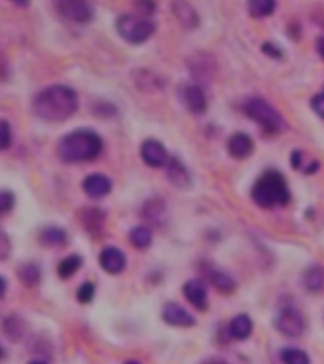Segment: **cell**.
<instances>
[{
	"label": "cell",
	"mask_w": 324,
	"mask_h": 364,
	"mask_svg": "<svg viewBox=\"0 0 324 364\" xmlns=\"http://www.w3.org/2000/svg\"><path fill=\"white\" fill-rule=\"evenodd\" d=\"M14 2H16L18 6H27V4H29V0H14Z\"/></svg>",
	"instance_id": "obj_38"
},
{
	"label": "cell",
	"mask_w": 324,
	"mask_h": 364,
	"mask_svg": "<svg viewBox=\"0 0 324 364\" xmlns=\"http://www.w3.org/2000/svg\"><path fill=\"white\" fill-rule=\"evenodd\" d=\"M227 151L229 155L234 156V159H247V156L252 155L254 151V141L248 134H242V132H237L233 134L227 141Z\"/></svg>",
	"instance_id": "obj_14"
},
{
	"label": "cell",
	"mask_w": 324,
	"mask_h": 364,
	"mask_svg": "<svg viewBox=\"0 0 324 364\" xmlns=\"http://www.w3.org/2000/svg\"><path fill=\"white\" fill-rule=\"evenodd\" d=\"M244 113L252 120H256L259 126H264L265 130L271 134H276L284 128V119L271 103H267L261 97H252L244 103Z\"/></svg>",
	"instance_id": "obj_5"
},
{
	"label": "cell",
	"mask_w": 324,
	"mask_h": 364,
	"mask_svg": "<svg viewBox=\"0 0 324 364\" xmlns=\"http://www.w3.org/2000/svg\"><path fill=\"white\" fill-rule=\"evenodd\" d=\"M136 10H139V16L149 18L156 10V2L155 0H136Z\"/></svg>",
	"instance_id": "obj_31"
},
{
	"label": "cell",
	"mask_w": 324,
	"mask_h": 364,
	"mask_svg": "<svg viewBox=\"0 0 324 364\" xmlns=\"http://www.w3.org/2000/svg\"><path fill=\"white\" fill-rule=\"evenodd\" d=\"M281 358L284 364H311L309 357L301 349H284Z\"/></svg>",
	"instance_id": "obj_27"
},
{
	"label": "cell",
	"mask_w": 324,
	"mask_h": 364,
	"mask_svg": "<svg viewBox=\"0 0 324 364\" xmlns=\"http://www.w3.org/2000/svg\"><path fill=\"white\" fill-rule=\"evenodd\" d=\"M58 12L72 23H86L94 16L92 4L88 0H55Z\"/></svg>",
	"instance_id": "obj_7"
},
{
	"label": "cell",
	"mask_w": 324,
	"mask_h": 364,
	"mask_svg": "<svg viewBox=\"0 0 324 364\" xmlns=\"http://www.w3.org/2000/svg\"><path fill=\"white\" fill-rule=\"evenodd\" d=\"M311 105H313V109H315V113L324 119V92H320L318 96L313 97Z\"/></svg>",
	"instance_id": "obj_33"
},
{
	"label": "cell",
	"mask_w": 324,
	"mask_h": 364,
	"mask_svg": "<svg viewBox=\"0 0 324 364\" xmlns=\"http://www.w3.org/2000/svg\"><path fill=\"white\" fill-rule=\"evenodd\" d=\"M82 189H85V193L88 197L102 198L111 193L113 183H111V179H109L107 176H103V173H90V176L82 181Z\"/></svg>",
	"instance_id": "obj_12"
},
{
	"label": "cell",
	"mask_w": 324,
	"mask_h": 364,
	"mask_svg": "<svg viewBox=\"0 0 324 364\" xmlns=\"http://www.w3.org/2000/svg\"><path fill=\"white\" fill-rule=\"evenodd\" d=\"M164 214H166V210H164V204L161 203V200H149V203L145 204L144 208V215L147 218L149 221H153V223H162L164 221Z\"/></svg>",
	"instance_id": "obj_26"
},
{
	"label": "cell",
	"mask_w": 324,
	"mask_h": 364,
	"mask_svg": "<svg viewBox=\"0 0 324 364\" xmlns=\"http://www.w3.org/2000/svg\"><path fill=\"white\" fill-rule=\"evenodd\" d=\"M303 284H306L311 292H318L324 287V269L320 265H311L303 275Z\"/></svg>",
	"instance_id": "obj_18"
},
{
	"label": "cell",
	"mask_w": 324,
	"mask_h": 364,
	"mask_svg": "<svg viewBox=\"0 0 324 364\" xmlns=\"http://www.w3.org/2000/svg\"><path fill=\"white\" fill-rule=\"evenodd\" d=\"M94 294H96V287L92 282H85L82 287L78 288L77 299L80 304H90L92 299H94Z\"/></svg>",
	"instance_id": "obj_30"
},
{
	"label": "cell",
	"mask_w": 324,
	"mask_h": 364,
	"mask_svg": "<svg viewBox=\"0 0 324 364\" xmlns=\"http://www.w3.org/2000/svg\"><path fill=\"white\" fill-rule=\"evenodd\" d=\"M77 92L63 84H54L38 92L33 100V111L38 119L48 122H61L77 113Z\"/></svg>",
	"instance_id": "obj_1"
},
{
	"label": "cell",
	"mask_w": 324,
	"mask_h": 364,
	"mask_svg": "<svg viewBox=\"0 0 324 364\" xmlns=\"http://www.w3.org/2000/svg\"><path fill=\"white\" fill-rule=\"evenodd\" d=\"M172 10H174L176 18L180 19V23L185 29H195L197 27L198 16L189 2H185V0H176L174 4H172Z\"/></svg>",
	"instance_id": "obj_15"
},
{
	"label": "cell",
	"mask_w": 324,
	"mask_h": 364,
	"mask_svg": "<svg viewBox=\"0 0 324 364\" xmlns=\"http://www.w3.org/2000/svg\"><path fill=\"white\" fill-rule=\"evenodd\" d=\"M276 0H248V12L252 18H267L275 12Z\"/></svg>",
	"instance_id": "obj_19"
},
{
	"label": "cell",
	"mask_w": 324,
	"mask_h": 364,
	"mask_svg": "<svg viewBox=\"0 0 324 364\" xmlns=\"http://www.w3.org/2000/svg\"><path fill=\"white\" fill-rule=\"evenodd\" d=\"M275 328L286 338H300L306 330V321L300 311L294 307H286L276 315Z\"/></svg>",
	"instance_id": "obj_6"
},
{
	"label": "cell",
	"mask_w": 324,
	"mask_h": 364,
	"mask_svg": "<svg viewBox=\"0 0 324 364\" xmlns=\"http://www.w3.org/2000/svg\"><path fill=\"white\" fill-rule=\"evenodd\" d=\"M208 281H210L212 284H214V287L223 294L233 292L234 287H237L231 277L225 275L223 271H217V269H210V271H208Z\"/></svg>",
	"instance_id": "obj_20"
},
{
	"label": "cell",
	"mask_w": 324,
	"mask_h": 364,
	"mask_svg": "<svg viewBox=\"0 0 324 364\" xmlns=\"http://www.w3.org/2000/svg\"><path fill=\"white\" fill-rule=\"evenodd\" d=\"M117 31L124 41L132 44H141L149 41L155 33V23L145 16H134V14H124L117 19Z\"/></svg>",
	"instance_id": "obj_4"
},
{
	"label": "cell",
	"mask_w": 324,
	"mask_h": 364,
	"mask_svg": "<svg viewBox=\"0 0 324 364\" xmlns=\"http://www.w3.org/2000/svg\"><path fill=\"white\" fill-rule=\"evenodd\" d=\"M151 239H153V233L147 227H134L132 231H130V242L136 248H139V250L147 248L151 245Z\"/></svg>",
	"instance_id": "obj_24"
},
{
	"label": "cell",
	"mask_w": 324,
	"mask_h": 364,
	"mask_svg": "<svg viewBox=\"0 0 324 364\" xmlns=\"http://www.w3.org/2000/svg\"><path fill=\"white\" fill-rule=\"evenodd\" d=\"M264 50L265 52H267V54H271L273 55V58H281V50L276 48V50H271V44H264Z\"/></svg>",
	"instance_id": "obj_34"
},
{
	"label": "cell",
	"mask_w": 324,
	"mask_h": 364,
	"mask_svg": "<svg viewBox=\"0 0 324 364\" xmlns=\"http://www.w3.org/2000/svg\"><path fill=\"white\" fill-rule=\"evenodd\" d=\"M40 240L46 246H63L67 242V233L61 227H44Z\"/></svg>",
	"instance_id": "obj_21"
},
{
	"label": "cell",
	"mask_w": 324,
	"mask_h": 364,
	"mask_svg": "<svg viewBox=\"0 0 324 364\" xmlns=\"http://www.w3.org/2000/svg\"><path fill=\"white\" fill-rule=\"evenodd\" d=\"M82 223L90 233H99L103 227V212L102 210L88 208L82 212Z\"/></svg>",
	"instance_id": "obj_23"
},
{
	"label": "cell",
	"mask_w": 324,
	"mask_h": 364,
	"mask_svg": "<svg viewBox=\"0 0 324 364\" xmlns=\"http://www.w3.org/2000/svg\"><path fill=\"white\" fill-rule=\"evenodd\" d=\"M16 204V195L6 189H0V215L8 214Z\"/></svg>",
	"instance_id": "obj_29"
},
{
	"label": "cell",
	"mask_w": 324,
	"mask_h": 364,
	"mask_svg": "<svg viewBox=\"0 0 324 364\" xmlns=\"http://www.w3.org/2000/svg\"><path fill=\"white\" fill-rule=\"evenodd\" d=\"M166 176H168V179L176 187H187L191 183L187 168L178 159H168V162H166Z\"/></svg>",
	"instance_id": "obj_16"
},
{
	"label": "cell",
	"mask_w": 324,
	"mask_h": 364,
	"mask_svg": "<svg viewBox=\"0 0 324 364\" xmlns=\"http://www.w3.org/2000/svg\"><path fill=\"white\" fill-rule=\"evenodd\" d=\"M99 265H102L107 273H111V275H119V273H122L124 267H126V257H124V254H122L119 248L107 246V248H103L102 254H99Z\"/></svg>",
	"instance_id": "obj_11"
},
{
	"label": "cell",
	"mask_w": 324,
	"mask_h": 364,
	"mask_svg": "<svg viewBox=\"0 0 324 364\" xmlns=\"http://www.w3.org/2000/svg\"><path fill=\"white\" fill-rule=\"evenodd\" d=\"M254 203L261 208H275V206H284L290 203V191L286 186V179L279 172H265L261 178L256 181L252 189Z\"/></svg>",
	"instance_id": "obj_3"
},
{
	"label": "cell",
	"mask_w": 324,
	"mask_h": 364,
	"mask_svg": "<svg viewBox=\"0 0 324 364\" xmlns=\"http://www.w3.org/2000/svg\"><path fill=\"white\" fill-rule=\"evenodd\" d=\"M18 324H21L18 321V318H10V316H8L6 318V324H4V330H6V334L8 336H12L14 340H18L19 338V330H18Z\"/></svg>",
	"instance_id": "obj_32"
},
{
	"label": "cell",
	"mask_w": 324,
	"mask_h": 364,
	"mask_svg": "<svg viewBox=\"0 0 324 364\" xmlns=\"http://www.w3.org/2000/svg\"><path fill=\"white\" fill-rule=\"evenodd\" d=\"M82 265V257L80 256H69L65 257L63 262L58 265V273H60L61 279H71L78 269Z\"/></svg>",
	"instance_id": "obj_25"
},
{
	"label": "cell",
	"mask_w": 324,
	"mask_h": 364,
	"mask_svg": "<svg viewBox=\"0 0 324 364\" xmlns=\"http://www.w3.org/2000/svg\"><path fill=\"white\" fill-rule=\"evenodd\" d=\"M18 277L25 287H36L40 282V269L35 263H25L18 269Z\"/></svg>",
	"instance_id": "obj_22"
},
{
	"label": "cell",
	"mask_w": 324,
	"mask_h": 364,
	"mask_svg": "<svg viewBox=\"0 0 324 364\" xmlns=\"http://www.w3.org/2000/svg\"><path fill=\"white\" fill-rule=\"evenodd\" d=\"M6 288H8L6 279H4V277H0V298H4V294H6Z\"/></svg>",
	"instance_id": "obj_36"
},
{
	"label": "cell",
	"mask_w": 324,
	"mask_h": 364,
	"mask_svg": "<svg viewBox=\"0 0 324 364\" xmlns=\"http://www.w3.org/2000/svg\"><path fill=\"white\" fill-rule=\"evenodd\" d=\"M254 330L252 318L248 315H237L229 324V334L233 340H247Z\"/></svg>",
	"instance_id": "obj_17"
},
{
	"label": "cell",
	"mask_w": 324,
	"mask_h": 364,
	"mask_svg": "<svg viewBox=\"0 0 324 364\" xmlns=\"http://www.w3.org/2000/svg\"><path fill=\"white\" fill-rule=\"evenodd\" d=\"M141 159L147 166L151 168H161L166 166L168 162V153L164 149V145L156 139H147L141 145Z\"/></svg>",
	"instance_id": "obj_9"
},
{
	"label": "cell",
	"mask_w": 324,
	"mask_h": 364,
	"mask_svg": "<svg viewBox=\"0 0 324 364\" xmlns=\"http://www.w3.org/2000/svg\"><path fill=\"white\" fill-rule=\"evenodd\" d=\"M162 318H164V323L170 324V326H180V328L195 326V316L178 304L166 305V307L162 309Z\"/></svg>",
	"instance_id": "obj_10"
},
{
	"label": "cell",
	"mask_w": 324,
	"mask_h": 364,
	"mask_svg": "<svg viewBox=\"0 0 324 364\" xmlns=\"http://www.w3.org/2000/svg\"><path fill=\"white\" fill-rule=\"evenodd\" d=\"M183 294H185L187 301L197 307V309L205 311L208 307V290H206L205 282L198 281V279H193V281L185 282L183 287Z\"/></svg>",
	"instance_id": "obj_13"
},
{
	"label": "cell",
	"mask_w": 324,
	"mask_h": 364,
	"mask_svg": "<svg viewBox=\"0 0 324 364\" xmlns=\"http://www.w3.org/2000/svg\"><path fill=\"white\" fill-rule=\"evenodd\" d=\"M12 145V126L6 120H0V151H6Z\"/></svg>",
	"instance_id": "obj_28"
},
{
	"label": "cell",
	"mask_w": 324,
	"mask_h": 364,
	"mask_svg": "<svg viewBox=\"0 0 324 364\" xmlns=\"http://www.w3.org/2000/svg\"><path fill=\"white\" fill-rule=\"evenodd\" d=\"M180 97L181 102H183V105H185L191 113L200 114L206 111L208 102H206L205 90L200 88V86H197V84H187V86H183L180 92Z\"/></svg>",
	"instance_id": "obj_8"
},
{
	"label": "cell",
	"mask_w": 324,
	"mask_h": 364,
	"mask_svg": "<svg viewBox=\"0 0 324 364\" xmlns=\"http://www.w3.org/2000/svg\"><path fill=\"white\" fill-rule=\"evenodd\" d=\"M317 52L318 55L324 60V36H320V38L317 41Z\"/></svg>",
	"instance_id": "obj_35"
},
{
	"label": "cell",
	"mask_w": 324,
	"mask_h": 364,
	"mask_svg": "<svg viewBox=\"0 0 324 364\" xmlns=\"http://www.w3.org/2000/svg\"><path fill=\"white\" fill-rule=\"evenodd\" d=\"M103 139L94 130H75L67 134L58 145V155L63 162H88L99 156Z\"/></svg>",
	"instance_id": "obj_2"
},
{
	"label": "cell",
	"mask_w": 324,
	"mask_h": 364,
	"mask_svg": "<svg viewBox=\"0 0 324 364\" xmlns=\"http://www.w3.org/2000/svg\"><path fill=\"white\" fill-rule=\"evenodd\" d=\"M29 364H48V363H44V360H31Z\"/></svg>",
	"instance_id": "obj_39"
},
{
	"label": "cell",
	"mask_w": 324,
	"mask_h": 364,
	"mask_svg": "<svg viewBox=\"0 0 324 364\" xmlns=\"http://www.w3.org/2000/svg\"><path fill=\"white\" fill-rule=\"evenodd\" d=\"M124 364H141V363H139V360H126Z\"/></svg>",
	"instance_id": "obj_40"
},
{
	"label": "cell",
	"mask_w": 324,
	"mask_h": 364,
	"mask_svg": "<svg viewBox=\"0 0 324 364\" xmlns=\"http://www.w3.org/2000/svg\"><path fill=\"white\" fill-rule=\"evenodd\" d=\"M4 355H6V353H4V349L0 347V358H4Z\"/></svg>",
	"instance_id": "obj_41"
},
{
	"label": "cell",
	"mask_w": 324,
	"mask_h": 364,
	"mask_svg": "<svg viewBox=\"0 0 324 364\" xmlns=\"http://www.w3.org/2000/svg\"><path fill=\"white\" fill-rule=\"evenodd\" d=\"M202 364H227V363H225L223 358L214 357V358H208V360H205V363H202Z\"/></svg>",
	"instance_id": "obj_37"
}]
</instances>
